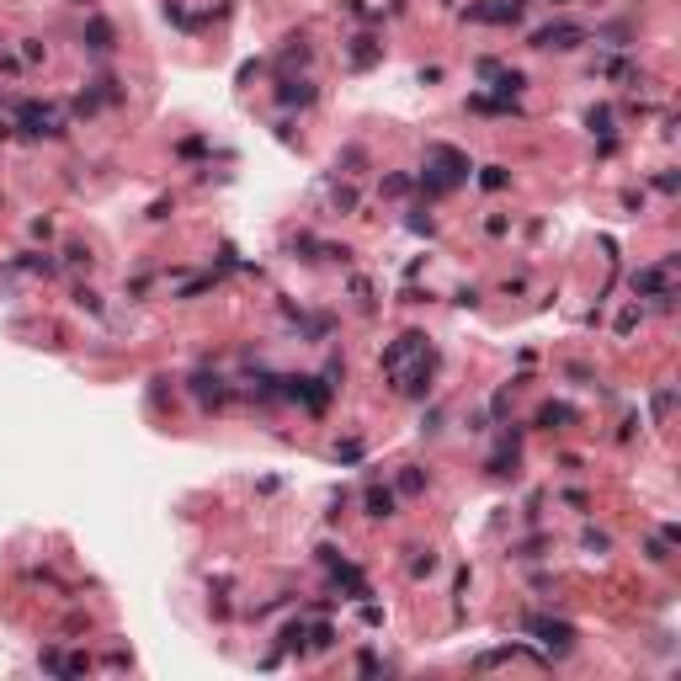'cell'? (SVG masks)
<instances>
[{"instance_id": "cell-1", "label": "cell", "mask_w": 681, "mask_h": 681, "mask_svg": "<svg viewBox=\"0 0 681 681\" xmlns=\"http://www.w3.org/2000/svg\"><path fill=\"white\" fill-rule=\"evenodd\" d=\"M670 266H676V256H666L660 266H639V272H634V293H644V299L670 293Z\"/></svg>"}, {"instance_id": "cell-2", "label": "cell", "mask_w": 681, "mask_h": 681, "mask_svg": "<svg viewBox=\"0 0 681 681\" xmlns=\"http://www.w3.org/2000/svg\"><path fill=\"white\" fill-rule=\"evenodd\" d=\"M580 37H586V27H580V22H549V27L532 32V43H538V48H575Z\"/></svg>"}, {"instance_id": "cell-3", "label": "cell", "mask_w": 681, "mask_h": 681, "mask_svg": "<svg viewBox=\"0 0 681 681\" xmlns=\"http://www.w3.org/2000/svg\"><path fill=\"white\" fill-rule=\"evenodd\" d=\"M532 634H538L543 644H554V649H570L575 628H570V623H549V618H532Z\"/></svg>"}, {"instance_id": "cell-4", "label": "cell", "mask_w": 681, "mask_h": 681, "mask_svg": "<svg viewBox=\"0 0 681 681\" xmlns=\"http://www.w3.org/2000/svg\"><path fill=\"white\" fill-rule=\"evenodd\" d=\"M420 341H426V335H416V330H410V335H399L394 346L383 351V368L394 373V368H399V362H405V357H410V351H416V346H420Z\"/></svg>"}, {"instance_id": "cell-5", "label": "cell", "mask_w": 681, "mask_h": 681, "mask_svg": "<svg viewBox=\"0 0 681 681\" xmlns=\"http://www.w3.org/2000/svg\"><path fill=\"white\" fill-rule=\"evenodd\" d=\"M468 22H516V6H468Z\"/></svg>"}, {"instance_id": "cell-6", "label": "cell", "mask_w": 681, "mask_h": 681, "mask_svg": "<svg viewBox=\"0 0 681 681\" xmlns=\"http://www.w3.org/2000/svg\"><path fill=\"white\" fill-rule=\"evenodd\" d=\"M282 101H287V107H309V101H314V85L309 80H287L282 85Z\"/></svg>"}, {"instance_id": "cell-7", "label": "cell", "mask_w": 681, "mask_h": 681, "mask_svg": "<svg viewBox=\"0 0 681 681\" xmlns=\"http://www.w3.org/2000/svg\"><path fill=\"white\" fill-rule=\"evenodd\" d=\"M368 511L373 516H394V495H389V490H373L368 495Z\"/></svg>"}, {"instance_id": "cell-8", "label": "cell", "mask_w": 681, "mask_h": 681, "mask_svg": "<svg viewBox=\"0 0 681 681\" xmlns=\"http://www.w3.org/2000/svg\"><path fill=\"white\" fill-rule=\"evenodd\" d=\"M538 420H543V426H570V420H575V410H570V405H549Z\"/></svg>"}, {"instance_id": "cell-9", "label": "cell", "mask_w": 681, "mask_h": 681, "mask_svg": "<svg viewBox=\"0 0 681 681\" xmlns=\"http://www.w3.org/2000/svg\"><path fill=\"white\" fill-rule=\"evenodd\" d=\"M586 123L601 133V139H612V112H607V107H591V112H586Z\"/></svg>"}, {"instance_id": "cell-10", "label": "cell", "mask_w": 681, "mask_h": 681, "mask_svg": "<svg viewBox=\"0 0 681 681\" xmlns=\"http://www.w3.org/2000/svg\"><path fill=\"white\" fill-rule=\"evenodd\" d=\"M197 394H203L208 405H224V383L218 378H197Z\"/></svg>"}, {"instance_id": "cell-11", "label": "cell", "mask_w": 681, "mask_h": 681, "mask_svg": "<svg viewBox=\"0 0 681 681\" xmlns=\"http://www.w3.org/2000/svg\"><path fill=\"white\" fill-rule=\"evenodd\" d=\"M378 59V48H373V37H357V48H351V64H373Z\"/></svg>"}, {"instance_id": "cell-12", "label": "cell", "mask_w": 681, "mask_h": 681, "mask_svg": "<svg viewBox=\"0 0 681 681\" xmlns=\"http://www.w3.org/2000/svg\"><path fill=\"white\" fill-rule=\"evenodd\" d=\"M91 48H107V22H91Z\"/></svg>"}, {"instance_id": "cell-13", "label": "cell", "mask_w": 681, "mask_h": 681, "mask_svg": "<svg viewBox=\"0 0 681 681\" xmlns=\"http://www.w3.org/2000/svg\"><path fill=\"white\" fill-rule=\"evenodd\" d=\"M479 181H485V187H506V170H501V165H490V170H485Z\"/></svg>"}]
</instances>
